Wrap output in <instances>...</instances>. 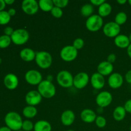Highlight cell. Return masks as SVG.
Wrapping results in <instances>:
<instances>
[{"instance_id":"cell-25","label":"cell","mask_w":131,"mask_h":131,"mask_svg":"<svg viewBox=\"0 0 131 131\" xmlns=\"http://www.w3.org/2000/svg\"><path fill=\"white\" fill-rule=\"evenodd\" d=\"M37 109L35 106H27L23 110V116L27 119L33 118L37 115Z\"/></svg>"},{"instance_id":"cell-10","label":"cell","mask_w":131,"mask_h":131,"mask_svg":"<svg viewBox=\"0 0 131 131\" xmlns=\"http://www.w3.org/2000/svg\"><path fill=\"white\" fill-rule=\"evenodd\" d=\"M95 101L98 106L104 108L111 104L113 101V95L107 91H103L97 95Z\"/></svg>"},{"instance_id":"cell-20","label":"cell","mask_w":131,"mask_h":131,"mask_svg":"<svg viewBox=\"0 0 131 131\" xmlns=\"http://www.w3.org/2000/svg\"><path fill=\"white\" fill-rule=\"evenodd\" d=\"M114 42L116 47L121 49H127L129 45L130 44L129 37L123 34H120L115 37Z\"/></svg>"},{"instance_id":"cell-41","label":"cell","mask_w":131,"mask_h":131,"mask_svg":"<svg viewBox=\"0 0 131 131\" xmlns=\"http://www.w3.org/2000/svg\"><path fill=\"white\" fill-rule=\"evenodd\" d=\"M8 13L9 14V15H10V17H13L14 16V15L16 14V10H15V8H11L9 9L8 10Z\"/></svg>"},{"instance_id":"cell-18","label":"cell","mask_w":131,"mask_h":131,"mask_svg":"<svg viewBox=\"0 0 131 131\" xmlns=\"http://www.w3.org/2000/svg\"><path fill=\"white\" fill-rule=\"evenodd\" d=\"M75 119V114L72 110H65L61 115V122L65 126H70L72 125Z\"/></svg>"},{"instance_id":"cell-13","label":"cell","mask_w":131,"mask_h":131,"mask_svg":"<svg viewBox=\"0 0 131 131\" xmlns=\"http://www.w3.org/2000/svg\"><path fill=\"white\" fill-rule=\"evenodd\" d=\"M42 99V97L37 90H31L26 93L25 101L28 106H35L39 104Z\"/></svg>"},{"instance_id":"cell-2","label":"cell","mask_w":131,"mask_h":131,"mask_svg":"<svg viewBox=\"0 0 131 131\" xmlns=\"http://www.w3.org/2000/svg\"><path fill=\"white\" fill-rule=\"evenodd\" d=\"M38 91L42 98L51 99L56 95V87L52 82L43 80L38 85Z\"/></svg>"},{"instance_id":"cell-1","label":"cell","mask_w":131,"mask_h":131,"mask_svg":"<svg viewBox=\"0 0 131 131\" xmlns=\"http://www.w3.org/2000/svg\"><path fill=\"white\" fill-rule=\"evenodd\" d=\"M4 120L6 126L12 131H17L22 129L23 120L18 113L15 111L8 112L5 115Z\"/></svg>"},{"instance_id":"cell-33","label":"cell","mask_w":131,"mask_h":131,"mask_svg":"<svg viewBox=\"0 0 131 131\" xmlns=\"http://www.w3.org/2000/svg\"><path fill=\"white\" fill-rule=\"evenodd\" d=\"M51 14L54 17L58 19V18L61 17L63 16V10L61 8L56 7V6H54L52 10H51Z\"/></svg>"},{"instance_id":"cell-35","label":"cell","mask_w":131,"mask_h":131,"mask_svg":"<svg viewBox=\"0 0 131 131\" xmlns=\"http://www.w3.org/2000/svg\"><path fill=\"white\" fill-rule=\"evenodd\" d=\"M69 0H53L54 6L62 9L66 7L69 4Z\"/></svg>"},{"instance_id":"cell-9","label":"cell","mask_w":131,"mask_h":131,"mask_svg":"<svg viewBox=\"0 0 131 131\" xmlns=\"http://www.w3.org/2000/svg\"><path fill=\"white\" fill-rule=\"evenodd\" d=\"M120 26L116 24L115 21L109 22L103 26V33L106 37L109 38H115L120 32Z\"/></svg>"},{"instance_id":"cell-31","label":"cell","mask_w":131,"mask_h":131,"mask_svg":"<svg viewBox=\"0 0 131 131\" xmlns=\"http://www.w3.org/2000/svg\"><path fill=\"white\" fill-rule=\"evenodd\" d=\"M34 129V124L29 120H25L23 121L22 125V129L23 131H31Z\"/></svg>"},{"instance_id":"cell-42","label":"cell","mask_w":131,"mask_h":131,"mask_svg":"<svg viewBox=\"0 0 131 131\" xmlns=\"http://www.w3.org/2000/svg\"><path fill=\"white\" fill-rule=\"evenodd\" d=\"M6 4L5 3V0H0V12L3 11L4 9L6 7Z\"/></svg>"},{"instance_id":"cell-14","label":"cell","mask_w":131,"mask_h":131,"mask_svg":"<svg viewBox=\"0 0 131 131\" xmlns=\"http://www.w3.org/2000/svg\"><path fill=\"white\" fill-rule=\"evenodd\" d=\"M107 82L110 88L112 89H118L122 86L124 83V78L119 73H113L108 78Z\"/></svg>"},{"instance_id":"cell-5","label":"cell","mask_w":131,"mask_h":131,"mask_svg":"<svg viewBox=\"0 0 131 131\" xmlns=\"http://www.w3.org/2000/svg\"><path fill=\"white\" fill-rule=\"evenodd\" d=\"M56 80L59 85L61 87L69 88L73 86L74 77L70 72L63 70L59 72L56 76Z\"/></svg>"},{"instance_id":"cell-22","label":"cell","mask_w":131,"mask_h":131,"mask_svg":"<svg viewBox=\"0 0 131 131\" xmlns=\"http://www.w3.org/2000/svg\"><path fill=\"white\" fill-rule=\"evenodd\" d=\"M34 131H51L52 127L51 124L46 120H41L34 124Z\"/></svg>"},{"instance_id":"cell-37","label":"cell","mask_w":131,"mask_h":131,"mask_svg":"<svg viewBox=\"0 0 131 131\" xmlns=\"http://www.w3.org/2000/svg\"><path fill=\"white\" fill-rule=\"evenodd\" d=\"M124 107L127 113L131 114V99H129L126 101Z\"/></svg>"},{"instance_id":"cell-3","label":"cell","mask_w":131,"mask_h":131,"mask_svg":"<svg viewBox=\"0 0 131 131\" xmlns=\"http://www.w3.org/2000/svg\"><path fill=\"white\" fill-rule=\"evenodd\" d=\"M35 60L37 65L42 69H49L52 63V58L51 54L44 51L36 52Z\"/></svg>"},{"instance_id":"cell-48","label":"cell","mask_w":131,"mask_h":131,"mask_svg":"<svg viewBox=\"0 0 131 131\" xmlns=\"http://www.w3.org/2000/svg\"><path fill=\"white\" fill-rule=\"evenodd\" d=\"M128 37H129V40H130V43H131V33L130 35H129V36H128Z\"/></svg>"},{"instance_id":"cell-12","label":"cell","mask_w":131,"mask_h":131,"mask_svg":"<svg viewBox=\"0 0 131 131\" xmlns=\"http://www.w3.org/2000/svg\"><path fill=\"white\" fill-rule=\"evenodd\" d=\"M21 8L23 11L28 15H34L39 9L38 3L35 0H24L22 2Z\"/></svg>"},{"instance_id":"cell-7","label":"cell","mask_w":131,"mask_h":131,"mask_svg":"<svg viewBox=\"0 0 131 131\" xmlns=\"http://www.w3.org/2000/svg\"><path fill=\"white\" fill-rule=\"evenodd\" d=\"M78 51L72 46H66L61 49L60 57L63 61L70 62L75 60L78 56Z\"/></svg>"},{"instance_id":"cell-50","label":"cell","mask_w":131,"mask_h":131,"mask_svg":"<svg viewBox=\"0 0 131 131\" xmlns=\"http://www.w3.org/2000/svg\"><path fill=\"white\" fill-rule=\"evenodd\" d=\"M1 63H2V59H1V58H0V64H1Z\"/></svg>"},{"instance_id":"cell-27","label":"cell","mask_w":131,"mask_h":131,"mask_svg":"<svg viewBox=\"0 0 131 131\" xmlns=\"http://www.w3.org/2000/svg\"><path fill=\"white\" fill-rule=\"evenodd\" d=\"M93 6L91 3H86L83 5L80 10L81 14L84 17H90L93 12Z\"/></svg>"},{"instance_id":"cell-17","label":"cell","mask_w":131,"mask_h":131,"mask_svg":"<svg viewBox=\"0 0 131 131\" xmlns=\"http://www.w3.org/2000/svg\"><path fill=\"white\" fill-rule=\"evenodd\" d=\"M113 71V65L112 63L107 61H104L100 63L97 66V72L103 75L104 77L106 75H111Z\"/></svg>"},{"instance_id":"cell-30","label":"cell","mask_w":131,"mask_h":131,"mask_svg":"<svg viewBox=\"0 0 131 131\" xmlns=\"http://www.w3.org/2000/svg\"><path fill=\"white\" fill-rule=\"evenodd\" d=\"M11 20V17L7 11L0 12V25H6L8 24Z\"/></svg>"},{"instance_id":"cell-49","label":"cell","mask_w":131,"mask_h":131,"mask_svg":"<svg viewBox=\"0 0 131 131\" xmlns=\"http://www.w3.org/2000/svg\"><path fill=\"white\" fill-rule=\"evenodd\" d=\"M128 3H129V5H130L131 6V0H129V1H128Z\"/></svg>"},{"instance_id":"cell-51","label":"cell","mask_w":131,"mask_h":131,"mask_svg":"<svg viewBox=\"0 0 131 131\" xmlns=\"http://www.w3.org/2000/svg\"><path fill=\"white\" fill-rule=\"evenodd\" d=\"M67 131H75V130H67Z\"/></svg>"},{"instance_id":"cell-6","label":"cell","mask_w":131,"mask_h":131,"mask_svg":"<svg viewBox=\"0 0 131 131\" xmlns=\"http://www.w3.org/2000/svg\"><path fill=\"white\" fill-rule=\"evenodd\" d=\"M103 26V19L100 15L94 14L91 15L86 21V28L91 32L99 31Z\"/></svg>"},{"instance_id":"cell-43","label":"cell","mask_w":131,"mask_h":131,"mask_svg":"<svg viewBox=\"0 0 131 131\" xmlns=\"http://www.w3.org/2000/svg\"><path fill=\"white\" fill-rule=\"evenodd\" d=\"M0 131H12L10 128H8L6 126L1 127H0Z\"/></svg>"},{"instance_id":"cell-26","label":"cell","mask_w":131,"mask_h":131,"mask_svg":"<svg viewBox=\"0 0 131 131\" xmlns=\"http://www.w3.org/2000/svg\"><path fill=\"white\" fill-rule=\"evenodd\" d=\"M38 6L41 10L45 12H51L54 7L53 1L52 0H40L38 1Z\"/></svg>"},{"instance_id":"cell-23","label":"cell","mask_w":131,"mask_h":131,"mask_svg":"<svg viewBox=\"0 0 131 131\" xmlns=\"http://www.w3.org/2000/svg\"><path fill=\"white\" fill-rule=\"evenodd\" d=\"M126 113L127 112L124 106H119L115 107V109L114 110L113 113V116L116 121L120 122L125 118Z\"/></svg>"},{"instance_id":"cell-32","label":"cell","mask_w":131,"mask_h":131,"mask_svg":"<svg viewBox=\"0 0 131 131\" xmlns=\"http://www.w3.org/2000/svg\"><path fill=\"white\" fill-rule=\"evenodd\" d=\"M96 125L99 128H104L106 127V124H107V120L105 118L104 116H98L96 118V120L95 121Z\"/></svg>"},{"instance_id":"cell-28","label":"cell","mask_w":131,"mask_h":131,"mask_svg":"<svg viewBox=\"0 0 131 131\" xmlns=\"http://www.w3.org/2000/svg\"><path fill=\"white\" fill-rule=\"evenodd\" d=\"M127 20V15L124 12H118L115 17V22L119 26L123 25Z\"/></svg>"},{"instance_id":"cell-19","label":"cell","mask_w":131,"mask_h":131,"mask_svg":"<svg viewBox=\"0 0 131 131\" xmlns=\"http://www.w3.org/2000/svg\"><path fill=\"white\" fill-rule=\"evenodd\" d=\"M81 119L84 122L90 124L95 121L97 115L95 112L90 109H84L81 113Z\"/></svg>"},{"instance_id":"cell-24","label":"cell","mask_w":131,"mask_h":131,"mask_svg":"<svg viewBox=\"0 0 131 131\" xmlns=\"http://www.w3.org/2000/svg\"><path fill=\"white\" fill-rule=\"evenodd\" d=\"M112 12V6L109 3L104 2L103 4L99 6L98 13L99 15L101 17H105L110 15Z\"/></svg>"},{"instance_id":"cell-38","label":"cell","mask_w":131,"mask_h":131,"mask_svg":"<svg viewBox=\"0 0 131 131\" xmlns=\"http://www.w3.org/2000/svg\"><path fill=\"white\" fill-rule=\"evenodd\" d=\"M116 60V56L115 54L114 53H111L110 54L108 55L107 58V61L110 62V63H113L114 62H115Z\"/></svg>"},{"instance_id":"cell-40","label":"cell","mask_w":131,"mask_h":131,"mask_svg":"<svg viewBox=\"0 0 131 131\" xmlns=\"http://www.w3.org/2000/svg\"><path fill=\"white\" fill-rule=\"evenodd\" d=\"M125 79L129 84H131V70L127 72L125 75Z\"/></svg>"},{"instance_id":"cell-36","label":"cell","mask_w":131,"mask_h":131,"mask_svg":"<svg viewBox=\"0 0 131 131\" xmlns=\"http://www.w3.org/2000/svg\"><path fill=\"white\" fill-rule=\"evenodd\" d=\"M14 32V29L12 27L7 26L4 29V33L5 35H7L8 37H11Z\"/></svg>"},{"instance_id":"cell-15","label":"cell","mask_w":131,"mask_h":131,"mask_svg":"<svg viewBox=\"0 0 131 131\" xmlns=\"http://www.w3.org/2000/svg\"><path fill=\"white\" fill-rule=\"evenodd\" d=\"M3 83L4 85L7 89L14 90L16 89L19 85V79L15 74L10 73L5 76Z\"/></svg>"},{"instance_id":"cell-4","label":"cell","mask_w":131,"mask_h":131,"mask_svg":"<svg viewBox=\"0 0 131 131\" xmlns=\"http://www.w3.org/2000/svg\"><path fill=\"white\" fill-rule=\"evenodd\" d=\"M12 42L17 46L24 45L29 40V33L26 29L19 28L14 30V33L11 36Z\"/></svg>"},{"instance_id":"cell-47","label":"cell","mask_w":131,"mask_h":131,"mask_svg":"<svg viewBox=\"0 0 131 131\" xmlns=\"http://www.w3.org/2000/svg\"><path fill=\"white\" fill-rule=\"evenodd\" d=\"M46 80L48 81L52 82V80H53V77H52V75H48L47 76V79H46Z\"/></svg>"},{"instance_id":"cell-39","label":"cell","mask_w":131,"mask_h":131,"mask_svg":"<svg viewBox=\"0 0 131 131\" xmlns=\"http://www.w3.org/2000/svg\"><path fill=\"white\" fill-rule=\"evenodd\" d=\"M106 2L104 0H90V3L92 5H94V6H101L102 4H103L104 3Z\"/></svg>"},{"instance_id":"cell-53","label":"cell","mask_w":131,"mask_h":131,"mask_svg":"<svg viewBox=\"0 0 131 131\" xmlns=\"http://www.w3.org/2000/svg\"><path fill=\"white\" fill-rule=\"evenodd\" d=\"M17 131H23V130H17Z\"/></svg>"},{"instance_id":"cell-29","label":"cell","mask_w":131,"mask_h":131,"mask_svg":"<svg viewBox=\"0 0 131 131\" xmlns=\"http://www.w3.org/2000/svg\"><path fill=\"white\" fill-rule=\"evenodd\" d=\"M12 43L11 37L5 35L0 36V48L6 49L9 47Z\"/></svg>"},{"instance_id":"cell-34","label":"cell","mask_w":131,"mask_h":131,"mask_svg":"<svg viewBox=\"0 0 131 131\" xmlns=\"http://www.w3.org/2000/svg\"><path fill=\"white\" fill-rule=\"evenodd\" d=\"M84 40H83V39H82L81 38H78L74 40L72 46L78 51V50L83 48V47H84Z\"/></svg>"},{"instance_id":"cell-52","label":"cell","mask_w":131,"mask_h":131,"mask_svg":"<svg viewBox=\"0 0 131 131\" xmlns=\"http://www.w3.org/2000/svg\"><path fill=\"white\" fill-rule=\"evenodd\" d=\"M130 131H131V125H130Z\"/></svg>"},{"instance_id":"cell-46","label":"cell","mask_w":131,"mask_h":131,"mask_svg":"<svg viewBox=\"0 0 131 131\" xmlns=\"http://www.w3.org/2000/svg\"><path fill=\"white\" fill-rule=\"evenodd\" d=\"M116 2L118 4H120V5H124V4L126 3L127 1L126 0H117Z\"/></svg>"},{"instance_id":"cell-44","label":"cell","mask_w":131,"mask_h":131,"mask_svg":"<svg viewBox=\"0 0 131 131\" xmlns=\"http://www.w3.org/2000/svg\"><path fill=\"white\" fill-rule=\"evenodd\" d=\"M127 54L129 56V57L131 59V43L129 45V47L127 49Z\"/></svg>"},{"instance_id":"cell-21","label":"cell","mask_w":131,"mask_h":131,"mask_svg":"<svg viewBox=\"0 0 131 131\" xmlns=\"http://www.w3.org/2000/svg\"><path fill=\"white\" fill-rule=\"evenodd\" d=\"M20 57L23 61L30 62L35 59L36 52L30 48H24L20 51Z\"/></svg>"},{"instance_id":"cell-45","label":"cell","mask_w":131,"mask_h":131,"mask_svg":"<svg viewBox=\"0 0 131 131\" xmlns=\"http://www.w3.org/2000/svg\"><path fill=\"white\" fill-rule=\"evenodd\" d=\"M15 1L14 0H5V3L6 5H11L14 3Z\"/></svg>"},{"instance_id":"cell-8","label":"cell","mask_w":131,"mask_h":131,"mask_svg":"<svg viewBox=\"0 0 131 131\" xmlns=\"http://www.w3.org/2000/svg\"><path fill=\"white\" fill-rule=\"evenodd\" d=\"M26 81L31 85H38L43 81L42 75L39 71L31 69L26 72L24 75Z\"/></svg>"},{"instance_id":"cell-11","label":"cell","mask_w":131,"mask_h":131,"mask_svg":"<svg viewBox=\"0 0 131 131\" xmlns=\"http://www.w3.org/2000/svg\"><path fill=\"white\" fill-rule=\"evenodd\" d=\"M90 77L88 74L84 72H81L74 77L73 86H74L77 89L81 90L88 85Z\"/></svg>"},{"instance_id":"cell-16","label":"cell","mask_w":131,"mask_h":131,"mask_svg":"<svg viewBox=\"0 0 131 131\" xmlns=\"http://www.w3.org/2000/svg\"><path fill=\"white\" fill-rule=\"evenodd\" d=\"M90 83L94 89L101 90L105 85L104 77L98 72L94 73L91 77Z\"/></svg>"}]
</instances>
